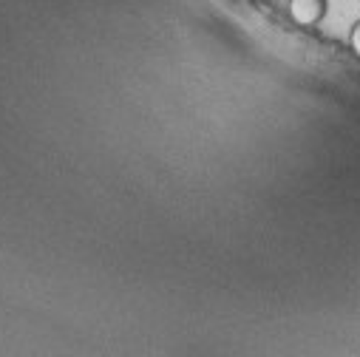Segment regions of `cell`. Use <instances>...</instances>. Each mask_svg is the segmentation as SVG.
Listing matches in <instances>:
<instances>
[{"mask_svg": "<svg viewBox=\"0 0 360 357\" xmlns=\"http://www.w3.org/2000/svg\"><path fill=\"white\" fill-rule=\"evenodd\" d=\"M349 46H352V51L360 57V20L352 26V32H349Z\"/></svg>", "mask_w": 360, "mask_h": 357, "instance_id": "obj_2", "label": "cell"}, {"mask_svg": "<svg viewBox=\"0 0 360 357\" xmlns=\"http://www.w3.org/2000/svg\"><path fill=\"white\" fill-rule=\"evenodd\" d=\"M326 0H290V18L298 26H315L326 15Z\"/></svg>", "mask_w": 360, "mask_h": 357, "instance_id": "obj_1", "label": "cell"}]
</instances>
